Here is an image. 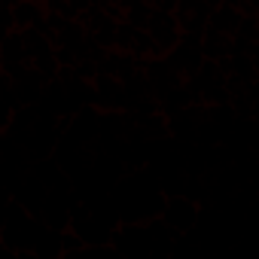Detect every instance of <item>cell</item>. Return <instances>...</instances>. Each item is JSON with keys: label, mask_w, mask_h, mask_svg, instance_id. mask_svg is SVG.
<instances>
[{"label": "cell", "mask_w": 259, "mask_h": 259, "mask_svg": "<svg viewBox=\"0 0 259 259\" xmlns=\"http://www.w3.org/2000/svg\"><path fill=\"white\" fill-rule=\"evenodd\" d=\"M144 31L150 34V40L156 46V55H165L180 40V28H177L174 13H165V10H156V7H153V16H150V22H147Z\"/></svg>", "instance_id": "obj_1"}, {"label": "cell", "mask_w": 259, "mask_h": 259, "mask_svg": "<svg viewBox=\"0 0 259 259\" xmlns=\"http://www.w3.org/2000/svg\"><path fill=\"white\" fill-rule=\"evenodd\" d=\"M162 220L174 232H192L198 223V204L186 195H168V201L162 204Z\"/></svg>", "instance_id": "obj_2"}, {"label": "cell", "mask_w": 259, "mask_h": 259, "mask_svg": "<svg viewBox=\"0 0 259 259\" xmlns=\"http://www.w3.org/2000/svg\"><path fill=\"white\" fill-rule=\"evenodd\" d=\"M28 64V52H25V40H22V31H10L0 43V70L7 76H16L22 67Z\"/></svg>", "instance_id": "obj_3"}, {"label": "cell", "mask_w": 259, "mask_h": 259, "mask_svg": "<svg viewBox=\"0 0 259 259\" xmlns=\"http://www.w3.org/2000/svg\"><path fill=\"white\" fill-rule=\"evenodd\" d=\"M92 89H95V107L122 110V79H116L110 73H98L92 79Z\"/></svg>", "instance_id": "obj_4"}, {"label": "cell", "mask_w": 259, "mask_h": 259, "mask_svg": "<svg viewBox=\"0 0 259 259\" xmlns=\"http://www.w3.org/2000/svg\"><path fill=\"white\" fill-rule=\"evenodd\" d=\"M10 16H13V28H16V31H25V28L43 25L46 10L37 4V0H16V4L10 7Z\"/></svg>", "instance_id": "obj_5"}, {"label": "cell", "mask_w": 259, "mask_h": 259, "mask_svg": "<svg viewBox=\"0 0 259 259\" xmlns=\"http://www.w3.org/2000/svg\"><path fill=\"white\" fill-rule=\"evenodd\" d=\"M232 37L229 34H220V31H213V28H204L201 31V55L204 58H210V61H220V58H226V55H232V43H229Z\"/></svg>", "instance_id": "obj_6"}, {"label": "cell", "mask_w": 259, "mask_h": 259, "mask_svg": "<svg viewBox=\"0 0 259 259\" xmlns=\"http://www.w3.org/2000/svg\"><path fill=\"white\" fill-rule=\"evenodd\" d=\"M238 22H241V13L232 7V4H217L213 10H210V16H207V28H213V31H220V34H235V28H238Z\"/></svg>", "instance_id": "obj_7"}, {"label": "cell", "mask_w": 259, "mask_h": 259, "mask_svg": "<svg viewBox=\"0 0 259 259\" xmlns=\"http://www.w3.org/2000/svg\"><path fill=\"white\" fill-rule=\"evenodd\" d=\"M153 16V4H147V0H128V7L122 10V22H128L132 28H147Z\"/></svg>", "instance_id": "obj_8"}, {"label": "cell", "mask_w": 259, "mask_h": 259, "mask_svg": "<svg viewBox=\"0 0 259 259\" xmlns=\"http://www.w3.org/2000/svg\"><path fill=\"white\" fill-rule=\"evenodd\" d=\"M128 52H132L138 61L156 55V46H153V40H150V34H147L144 28H135V37H132V46H128Z\"/></svg>", "instance_id": "obj_9"}, {"label": "cell", "mask_w": 259, "mask_h": 259, "mask_svg": "<svg viewBox=\"0 0 259 259\" xmlns=\"http://www.w3.org/2000/svg\"><path fill=\"white\" fill-rule=\"evenodd\" d=\"M235 37H244V40H259V31H256V16H241L238 28H235Z\"/></svg>", "instance_id": "obj_10"}, {"label": "cell", "mask_w": 259, "mask_h": 259, "mask_svg": "<svg viewBox=\"0 0 259 259\" xmlns=\"http://www.w3.org/2000/svg\"><path fill=\"white\" fill-rule=\"evenodd\" d=\"M85 241L76 235V232H64L61 229V253H82Z\"/></svg>", "instance_id": "obj_11"}, {"label": "cell", "mask_w": 259, "mask_h": 259, "mask_svg": "<svg viewBox=\"0 0 259 259\" xmlns=\"http://www.w3.org/2000/svg\"><path fill=\"white\" fill-rule=\"evenodd\" d=\"M153 7H156V10H165V13H174L177 0H153Z\"/></svg>", "instance_id": "obj_12"}, {"label": "cell", "mask_w": 259, "mask_h": 259, "mask_svg": "<svg viewBox=\"0 0 259 259\" xmlns=\"http://www.w3.org/2000/svg\"><path fill=\"white\" fill-rule=\"evenodd\" d=\"M0 259H19V253L10 244H0Z\"/></svg>", "instance_id": "obj_13"}, {"label": "cell", "mask_w": 259, "mask_h": 259, "mask_svg": "<svg viewBox=\"0 0 259 259\" xmlns=\"http://www.w3.org/2000/svg\"><path fill=\"white\" fill-rule=\"evenodd\" d=\"M10 31H13V28H7V25H4V22H0V43H4V37H7V34H10Z\"/></svg>", "instance_id": "obj_14"}, {"label": "cell", "mask_w": 259, "mask_h": 259, "mask_svg": "<svg viewBox=\"0 0 259 259\" xmlns=\"http://www.w3.org/2000/svg\"><path fill=\"white\" fill-rule=\"evenodd\" d=\"M147 4H153V0H147Z\"/></svg>", "instance_id": "obj_15"}]
</instances>
